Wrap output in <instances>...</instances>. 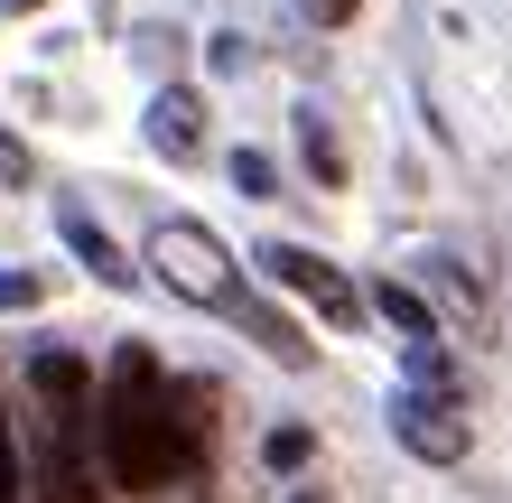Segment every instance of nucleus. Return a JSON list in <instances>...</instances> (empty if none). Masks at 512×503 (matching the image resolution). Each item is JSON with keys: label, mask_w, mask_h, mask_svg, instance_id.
<instances>
[{"label": "nucleus", "mask_w": 512, "mask_h": 503, "mask_svg": "<svg viewBox=\"0 0 512 503\" xmlns=\"http://www.w3.org/2000/svg\"><path fill=\"white\" fill-rule=\"evenodd\" d=\"M196 392H177L159 373L149 345H112V373L94 392V448H103V476L122 494H159L196 466L205 448V420H187Z\"/></svg>", "instance_id": "1"}, {"label": "nucleus", "mask_w": 512, "mask_h": 503, "mask_svg": "<svg viewBox=\"0 0 512 503\" xmlns=\"http://www.w3.org/2000/svg\"><path fill=\"white\" fill-rule=\"evenodd\" d=\"M149 271H159L187 308H215V317L243 299V280H233V252H224L205 224H187V215H159V224H149ZM149 271H140V280H149Z\"/></svg>", "instance_id": "2"}, {"label": "nucleus", "mask_w": 512, "mask_h": 503, "mask_svg": "<svg viewBox=\"0 0 512 503\" xmlns=\"http://www.w3.org/2000/svg\"><path fill=\"white\" fill-rule=\"evenodd\" d=\"M252 261L270 271V289L308 299V308L326 317V327H354V317H364V289H354V280H345V271H336L326 252H308V243H261Z\"/></svg>", "instance_id": "3"}, {"label": "nucleus", "mask_w": 512, "mask_h": 503, "mask_svg": "<svg viewBox=\"0 0 512 503\" xmlns=\"http://www.w3.org/2000/svg\"><path fill=\"white\" fill-rule=\"evenodd\" d=\"M391 438H401L419 466H457L466 457V410L429 401V392H391Z\"/></svg>", "instance_id": "4"}, {"label": "nucleus", "mask_w": 512, "mask_h": 503, "mask_svg": "<svg viewBox=\"0 0 512 503\" xmlns=\"http://www.w3.org/2000/svg\"><path fill=\"white\" fill-rule=\"evenodd\" d=\"M56 233H66V252H75V261H84V271H94L103 289H140V271H131V252L112 243V233H103L94 215H84V205H56Z\"/></svg>", "instance_id": "5"}, {"label": "nucleus", "mask_w": 512, "mask_h": 503, "mask_svg": "<svg viewBox=\"0 0 512 503\" xmlns=\"http://www.w3.org/2000/svg\"><path fill=\"white\" fill-rule=\"evenodd\" d=\"M28 392H38L47 410H84L94 401V364H84L75 345H38L28 354Z\"/></svg>", "instance_id": "6"}, {"label": "nucleus", "mask_w": 512, "mask_h": 503, "mask_svg": "<svg viewBox=\"0 0 512 503\" xmlns=\"http://www.w3.org/2000/svg\"><path fill=\"white\" fill-rule=\"evenodd\" d=\"M224 317H233V327H252V336H261V354H270V364H289V373H308V364H317V345L298 336L289 317H280V308L261 299V289H243V299H233Z\"/></svg>", "instance_id": "7"}, {"label": "nucleus", "mask_w": 512, "mask_h": 503, "mask_svg": "<svg viewBox=\"0 0 512 503\" xmlns=\"http://www.w3.org/2000/svg\"><path fill=\"white\" fill-rule=\"evenodd\" d=\"M149 140H159L168 159H196V150H205V112H196V94H159V103H149Z\"/></svg>", "instance_id": "8"}, {"label": "nucleus", "mask_w": 512, "mask_h": 503, "mask_svg": "<svg viewBox=\"0 0 512 503\" xmlns=\"http://www.w3.org/2000/svg\"><path fill=\"white\" fill-rule=\"evenodd\" d=\"M373 308H382V317H391V327H401L410 345H438V317H429V299H419V289L382 280V289H373Z\"/></svg>", "instance_id": "9"}, {"label": "nucleus", "mask_w": 512, "mask_h": 503, "mask_svg": "<svg viewBox=\"0 0 512 503\" xmlns=\"http://www.w3.org/2000/svg\"><path fill=\"white\" fill-rule=\"evenodd\" d=\"M28 494V466H19V438H10V401H0V503Z\"/></svg>", "instance_id": "10"}, {"label": "nucleus", "mask_w": 512, "mask_h": 503, "mask_svg": "<svg viewBox=\"0 0 512 503\" xmlns=\"http://www.w3.org/2000/svg\"><path fill=\"white\" fill-rule=\"evenodd\" d=\"M308 448H317L308 429H270V438H261V457L280 466V476H298V466H308Z\"/></svg>", "instance_id": "11"}, {"label": "nucleus", "mask_w": 512, "mask_h": 503, "mask_svg": "<svg viewBox=\"0 0 512 503\" xmlns=\"http://www.w3.org/2000/svg\"><path fill=\"white\" fill-rule=\"evenodd\" d=\"M270 177H280V168H270L261 150H243V159H233V187H243V196H270Z\"/></svg>", "instance_id": "12"}, {"label": "nucleus", "mask_w": 512, "mask_h": 503, "mask_svg": "<svg viewBox=\"0 0 512 503\" xmlns=\"http://www.w3.org/2000/svg\"><path fill=\"white\" fill-rule=\"evenodd\" d=\"M0 308H38V271H0Z\"/></svg>", "instance_id": "13"}, {"label": "nucleus", "mask_w": 512, "mask_h": 503, "mask_svg": "<svg viewBox=\"0 0 512 503\" xmlns=\"http://www.w3.org/2000/svg\"><path fill=\"white\" fill-rule=\"evenodd\" d=\"M0 187H28V150H19L10 131H0Z\"/></svg>", "instance_id": "14"}, {"label": "nucleus", "mask_w": 512, "mask_h": 503, "mask_svg": "<svg viewBox=\"0 0 512 503\" xmlns=\"http://www.w3.org/2000/svg\"><path fill=\"white\" fill-rule=\"evenodd\" d=\"M0 10H10V19H19V10H47V0H0Z\"/></svg>", "instance_id": "15"}, {"label": "nucleus", "mask_w": 512, "mask_h": 503, "mask_svg": "<svg viewBox=\"0 0 512 503\" xmlns=\"http://www.w3.org/2000/svg\"><path fill=\"white\" fill-rule=\"evenodd\" d=\"M298 503H317V494H298Z\"/></svg>", "instance_id": "16"}]
</instances>
